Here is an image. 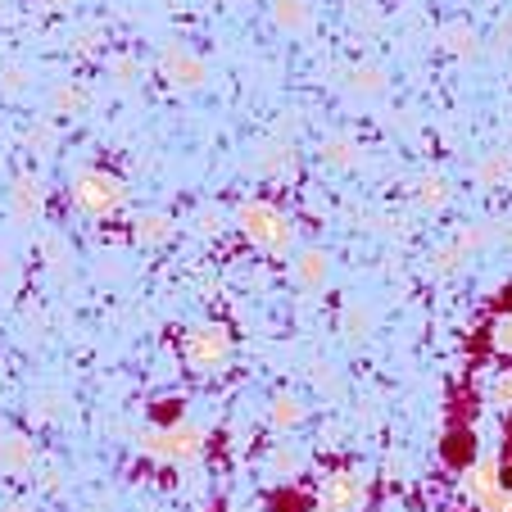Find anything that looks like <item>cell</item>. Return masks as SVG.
Returning <instances> with one entry per match:
<instances>
[{"mask_svg": "<svg viewBox=\"0 0 512 512\" xmlns=\"http://www.w3.org/2000/svg\"><path fill=\"white\" fill-rule=\"evenodd\" d=\"M277 19L286 23V28H304V19H309V14H304L300 0H277Z\"/></svg>", "mask_w": 512, "mask_h": 512, "instance_id": "20", "label": "cell"}, {"mask_svg": "<svg viewBox=\"0 0 512 512\" xmlns=\"http://www.w3.org/2000/svg\"><path fill=\"white\" fill-rule=\"evenodd\" d=\"M295 281H300L304 290H322V286H327V254H322V250H304L300 259H295Z\"/></svg>", "mask_w": 512, "mask_h": 512, "instance_id": "9", "label": "cell"}, {"mask_svg": "<svg viewBox=\"0 0 512 512\" xmlns=\"http://www.w3.org/2000/svg\"><path fill=\"white\" fill-rule=\"evenodd\" d=\"M64 408H68V395H59V390H37L28 413H32V422H55Z\"/></svg>", "mask_w": 512, "mask_h": 512, "instance_id": "12", "label": "cell"}, {"mask_svg": "<svg viewBox=\"0 0 512 512\" xmlns=\"http://www.w3.org/2000/svg\"><path fill=\"white\" fill-rule=\"evenodd\" d=\"M490 349L503 358H512V313H503V318H494L490 327Z\"/></svg>", "mask_w": 512, "mask_h": 512, "instance_id": "16", "label": "cell"}, {"mask_svg": "<svg viewBox=\"0 0 512 512\" xmlns=\"http://www.w3.org/2000/svg\"><path fill=\"white\" fill-rule=\"evenodd\" d=\"M159 73H164L173 87H200L209 78V68H204L200 55H191L186 46H168L164 59H159Z\"/></svg>", "mask_w": 512, "mask_h": 512, "instance_id": "6", "label": "cell"}, {"mask_svg": "<svg viewBox=\"0 0 512 512\" xmlns=\"http://www.w3.org/2000/svg\"><path fill=\"white\" fill-rule=\"evenodd\" d=\"M481 512H512V485H499V490L490 494V499L476 503Z\"/></svg>", "mask_w": 512, "mask_h": 512, "instance_id": "21", "label": "cell"}, {"mask_svg": "<svg viewBox=\"0 0 512 512\" xmlns=\"http://www.w3.org/2000/svg\"><path fill=\"white\" fill-rule=\"evenodd\" d=\"M37 467V445L19 431L0 435V476H28Z\"/></svg>", "mask_w": 512, "mask_h": 512, "instance_id": "7", "label": "cell"}, {"mask_svg": "<svg viewBox=\"0 0 512 512\" xmlns=\"http://www.w3.org/2000/svg\"><path fill=\"white\" fill-rule=\"evenodd\" d=\"M340 322H345V336H349V340H368V331H372V313L363 309V304H349L345 318H340Z\"/></svg>", "mask_w": 512, "mask_h": 512, "instance_id": "15", "label": "cell"}, {"mask_svg": "<svg viewBox=\"0 0 512 512\" xmlns=\"http://www.w3.org/2000/svg\"><path fill=\"white\" fill-rule=\"evenodd\" d=\"M227 358H232V336H227V327H218V322L191 327V336H186V363H191L195 372H218Z\"/></svg>", "mask_w": 512, "mask_h": 512, "instance_id": "5", "label": "cell"}, {"mask_svg": "<svg viewBox=\"0 0 512 512\" xmlns=\"http://www.w3.org/2000/svg\"><path fill=\"white\" fill-rule=\"evenodd\" d=\"M132 236L141 245H164L168 236H173V218H168V213H141L132 223Z\"/></svg>", "mask_w": 512, "mask_h": 512, "instance_id": "11", "label": "cell"}, {"mask_svg": "<svg viewBox=\"0 0 512 512\" xmlns=\"http://www.w3.org/2000/svg\"><path fill=\"white\" fill-rule=\"evenodd\" d=\"M218 227H223V218H218V213H200V232L204 236H218Z\"/></svg>", "mask_w": 512, "mask_h": 512, "instance_id": "23", "label": "cell"}, {"mask_svg": "<svg viewBox=\"0 0 512 512\" xmlns=\"http://www.w3.org/2000/svg\"><path fill=\"white\" fill-rule=\"evenodd\" d=\"M41 204H46V191H41L37 177H19L10 191V213H14V223H32L41 213Z\"/></svg>", "mask_w": 512, "mask_h": 512, "instance_id": "8", "label": "cell"}, {"mask_svg": "<svg viewBox=\"0 0 512 512\" xmlns=\"http://www.w3.org/2000/svg\"><path fill=\"white\" fill-rule=\"evenodd\" d=\"M73 204H78L87 218H105V213L123 209L127 200V186L118 182L114 173H100V168H82L78 177H73Z\"/></svg>", "mask_w": 512, "mask_h": 512, "instance_id": "3", "label": "cell"}, {"mask_svg": "<svg viewBox=\"0 0 512 512\" xmlns=\"http://www.w3.org/2000/svg\"><path fill=\"white\" fill-rule=\"evenodd\" d=\"M109 68H114V78H118V87H127V82H132V78H136V64H132V59H114V64H109Z\"/></svg>", "mask_w": 512, "mask_h": 512, "instance_id": "22", "label": "cell"}, {"mask_svg": "<svg viewBox=\"0 0 512 512\" xmlns=\"http://www.w3.org/2000/svg\"><path fill=\"white\" fill-rule=\"evenodd\" d=\"M368 503V476L358 467H336L318 485V512H358Z\"/></svg>", "mask_w": 512, "mask_h": 512, "instance_id": "4", "label": "cell"}, {"mask_svg": "<svg viewBox=\"0 0 512 512\" xmlns=\"http://www.w3.org/2000/svg\"><path fill=\"white\" fill-rule=\"evenodd\" d=\"M236 227H241L245 241L259 245L263 254H286L290 245H295V227H290V218L268 200L245 204V209L236 213Z\"/></svg>", "mask_w": 512, "mask_h": 512, "instance_id": "1", "label": "cell"}, {"mask_svg": "<svg viewBox=\"0 0 512 512\" xmlns=\"http://www.w3.org/2000/svg\"><path fill=\"white\" fill-rule=\"evenodd\" d=\"M304 417H309V408H304L295 395H277V399H272V408H268L272 431H295Z\"/></svg>", "mask_w": 512, "mask_h": 512, "instance_id": "10", "label": "cell"}, {"mask_svg": "<svg viewBox=\"0 0 512 512\" xmlns=\"http://www.w3.org/2000/svg\"><path fill=\"white\" fill-rule=\"evenodd\" d=\"M204 445H209V431L200 422H173L141 435V454L155 463H191L204 454Z\"/></svg>", "mask_w": 512, "mask_h": 512, "instance_id": "2", "label": "cell"}, {"mask_svg": "<svg viewBox=\"0 0 512 512\" xmlns=\"http://www.w3.org/2000/svg\"><path fill=\"white\" fill-rule=\"evenodd\" d=\"M41 254H46L50 272H55V277H64V272H68V254H64V241H59L55 232H50L46 241H41Z\"/></svg>", "mask_w": 512, "mask_h": 512, "instance_id": "18", "label": "cell"}, {"mask_svg": "<svg viewBox=\"0 0 512 512\" xmlns=\"http://www.w3.org/2000/svg\"><path fill=\"white\" fill-rule=\"evenodd\" d=\"M41 5H46V10H68L73 0H41Z\"/></svg>", "mask_w": 512, "mask_h": 512, "instance_id": "24", "label": "cell"}, {"mask_svg": "<svg viewBox=\"0 0 512 512\" xmlns=\"http://www.w3.org/2000/svg\"><path fill=\"white\" fill-rule=\"evenodd\" d=\"M268 467H272V476H300L304 472V454L295 445H277L272 449V458H268Z\"/></svg>", "mask_w": 512, "mask_h": 512, "instance_id": "13", "label": "cell"}, {"mask_svg": "<svg viewBox=\"0 0 512 512\" xmlns=\"http://www.w3.org/2000/svg\"><path fill=\"white\" fill-rule=\"evenodd\" d=\"M0 5H5V0H0Z\"/></svg>", "mask_w": 512, "mask_h": 512, "instance_id": "25", "label": "cell"}, {"mask_svg": "<svg viewBox=\"0 0 512 512\" xmlns=\"http://www.w3.org/2000/svg\"><path fill=\"white\" fill-rule=\"evenodd\" d=\"M23 87H28V68L23 64H0V91H5V96H19Z\"/></svg>", "mask_w": 512, "mask_h": 512, "instance_id": "19", "label": "cell"}, {"mask_svg": "<svg viewBox=\"0 0 512 512\" xmlns=\"http://www.w3.org/2000/svg\"><path fill=\"white\" fill-rule=\"evenodd\" d=\"M50 109H55V114H68V118H73V114L82 109V91L68 87V82H64V87H55V96H50Z\"/></svg>", "mask_w": 512, "mask_h": 512, "instance_id": "17", "label": "cell"}, {"mask_svg": "<svg viewBox=\"0 0 512 512\" xmlns=\"http://www.w3.org/2000/svg\"><path fill=\"white\" fill-rule=\"evenodd\" d=\"M485 404H490V408H499V413H508V408H512V368L494 372L490 390H485Z\"/></svg>", "mask_w": 512, "mask_h": 512, "instance_id": "14", "label": "cell"}]
</instances>
